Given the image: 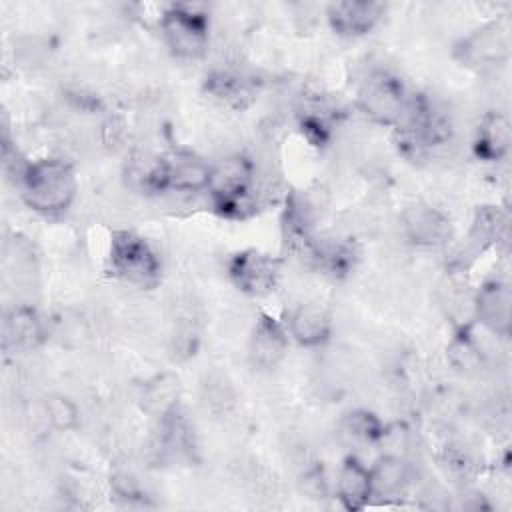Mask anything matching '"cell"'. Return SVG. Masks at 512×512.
<instances>
[{
    "mask_svg": "<svg viewBox=\"0 0 512 512\" xmlns=\"http://www.w3.org/2000/svg\"><path fill=\"white\" fill-rule=\"evenodd\" d=\"M474 318L480 326L500 338H508L512 330V292L502 280H486L472 298Z\"/></svg>",
    "mask_w": 512,
    "mask_h": 512,
    "instance_id": "obj_10",
    "label": "cell"
},
{
    "mask_svg": "<svg viewBox=\"0 0 512 512\" xmlns=\"http://www.w3.org/2000/svg\"><path fill=\"white\" fill-rule=\"evenodd\" d=\"M282 274V260L260 250L244 248L234 252L226 262V276L230 284L252 298L270 294Z\"/></svg>",
    "mask_w": 512,
    "mask_h": 512,
    "instance_id": "obj_7",
    "label": "cell"
},
{
    "mask_svg": "<svg viewBox=\"0 0 512 512\" xmlns=\"http://www.w3.org/2000/svg\"><path fill=\"white\" fill-rule=\"evenodd\" d=\"M482 350L476 346L472 334L466 328H460L448 344V358L458 370H470L482 362Z\"/></svg>",
    "mask_w": 512,
    "mask_h": 512,
    "instance_id": "obj_22",
    "label": "cell"
},
{
    "mask_svg": "<svg viewBox=\"0 0 512 512\" xmlns=\"http://www.w3.org/2000/svg\"><path fill=\"white\" fill-rule=\"evenodd\" d=\"M16 184L26 208L44 218H58L68 212L78 192L72 162L58 156L26 162Z\"/></svg>",
    "mask_w": 512,
    "mask_h": 512,
    "instance_id": "obj_1",
    "label": "cell"
},
{
    "mask_svg": "<svg viewBox=\"0 0 512 512\" xmlns=\"http://www.w3.org/2000/svg\"><path fill=\"white\" fill-rule=\"evenodd\" d=\"M206 90L210 96L234 106H242L250 98L248 82L238 74L224 70H216L206 78Z\"/></svg>",
    "mask_w": 512,
    "mask_h": 512,
    "instance_id": "obj_21",
    "label": "cell"
},
{
    "mask_svg": "<svg viewBox=\"0 0 512 512\" xmlns=\"http://www.w3.org/2000/svg\"><path fill=\"white\" fill-rule=\"evenodd\" d=\"M512 144V126L504 112H486L476 128L472 150L482 162H498L506 158Z\"/></svg>",
    "mask_w": 512,
    "mask_h": 512,
    "instance_id": "obj_15",
    "label": "cell"
},
{
    "mask_svg": "<svg viewBox=\"0 0 512 512\" xmlns=\"http://www.w3.org/2000/svg\"><path fill=\"white\" fill-rule=\"evenodd\" d=\"M288 336L302 348H318L324 346L334 330L332 316L320 304L304 302L296 304L284 322Z\"/></svg>",
    "mask_w": 512,
    "mask_h": 512,
    "instance_id": "obj_13",
    "label": "cell"
},
{
    "mask_svg": "<svg viewBox=\"0 0 512 512\" xmlns=\"http://www.w3.org/2000/svg\"><path fill=\"white\" fill-rule=\"evenodd\" d=\"M384 10V4L372 0H338L328 4L326 20L334 34L344 38H360L378 26Z\"/></svg>",
    "mask_w": 512,
    "mask_h": 512,
    "instance_id": "obj_12",
    "label": "cell"
},
{
    "mask_svg": "<svg viewBox=\"0 0 512 512\" xmlns=\"http://www.w3.org/2000/svg\"><path fill=\"white\" fill-rule=\"evenodd\" d=\"M512 52V28L506 18L490 20L462 36L452 56L470 70H490L504 64Z\"/></svg>",
    "mask_w": 512,
    "mask_h": 512,
    "instance_id": "obj_6",
    "label": "cell"
},
{
    "mask_svg": "<svg viewBox=\"0 0 512 512\" xmlns=\"http://www.w3.org/2000/svg\"><path fill=\"white\" fill-rule=\"evenodd\" d=\"M374 496L382 494L388 498L400 496L410 484V464L396 452H384L370 466Z\"/></svg>",
    "mask_w": 512,
    "mask_h": 512,
    "instance_id": "obj_17",
    "label": "cell"
},
{
    "mask_svg": "<svg viewBox=\"0 0 512 512\" xmlns=\"http://www.w3.org/2000/svg\"><path fill=\"white\" fill-rule=\"evenodd\" d=\"M212 208L226 218H244L256 204V164L246 154H230L212 164L206 190Z\"/></svg>",
    "mask_w": 512,
    "mask_h": 512,
    "instance_id": "obj_2",
    "label": "cell"
},
{
    "mask_svg": "<svg viewBox=\"0 0 512 512\" xmlns=\"http://www.w3.org/2000/svg\"><path fill=\"white\" fill-rule=\"evenodd\" d=\"M160 36L172 56L198 60L210 44V14L204 4H168L158 18Z\"/></svg>",
    "mask_w": 512,
    "mask_h": 512,
    "instance_id": "obj_3",
    "label": "cell"
},
{
    "mask_svg": "<svg viewBox=\"0 0 512 512\" xmlns=\"http://www.w3.org/2000/svg\"><path fill=\"white\" fill-rule=\"evenodd\" d=\"M344 432L362 444H380L382 436L386 432V424L370 410L356 408L350 410L342 420Z\"/></svg>",
    "mask_w": 512,
    "mask_h": 512,
    "instance_id": "obj_19",
    "label": "cell"
},
{
    "mask_svg": "<svg viewBox=\"0 0 512 512\" xmlns=\"http://www.w3.org/2000/svg\"><path fill=\"white\" fill-rule=\"evenodd\" d=\"M506 214L498 206H480L474 214L470 240L478 246L494 244L506 232Z\"/></svg>",
    "mask_w": 512,
    "mask_h": 512,
    "instance_id": "obj_20",
    "label": "cell"
},
{
    "mask_svg": "<svg viewBox=\"0 0 512 512\" xmlns=\"http://www.w3.org/2000/svg\"><path fill=\"white\" fill-rule=\"evenodd\" d=\"M108 270L130 286L150 290L162 278V260L144 236L134 230H114L108 246Z\"/></svg>",
    "mask_w": 512,
    "mask_h": 512,
    "instance_id": "obj_4",
    "label": "cell"
},
{
    "mask_svg": "<svg viewBox=\"0 0 512 512\" xmlns=\"http://www.w3.org/2000/svg\"><path fill=\"white\" fill-rule=\"evenodd\" d=\"M300 486H302V492L308 498H324L326 492H328V482H326L324 470L320 466H314V468L306 470L304 476H302Z\"/></svg>",
    "mask_w": 512,
    "mask_h": 512,
    "instance_id": "obj_23",
    "label": "cell"
},
{
    "mask_svg": "<svg viewBox=\"0 0 512 512\" xmlns=\"http://www.w3.org/2000/svg\"><path fill=\"white\" fill-rule=\"evenodd\" d=\"M112 488H114V492H116L118 498H124V500H128V502L142 498V492H140V488H138V482H136L130 474H126V472H120V474H116V476L112 478Z\"/></svg>",
    "mask_w": 512,
    "mask_h": 512,
    "instance_id": "obj_24",
    "label": "cell"
},
{
    "mask_svg": "<svg viewBox=\"0 0 512 512\" xmlns=\"http://www.w3.org/2000/svg\"><path fill=\"white\" fill-rule=\"evenodd\" d=\"M42 408L46 412V420L50 430L56 432H72L80 424V408L78 404L62 392H52L42 398Z\"/></svg>",
    "mask_w": 512,
    "mask_h": 512,
    "instance_id": "obj_18",
    "label": "cell"
},
{
    "mask_svg": "<svg viewBox=\"0 0 512 512\" xmlns=\"http://www.w3.org/2000/svg\"><path fill=\"white\" fill-rule=\"evenodd\" d=\"M212 178V164L192 152H172L162 156L160 192L198 194L206 192Z\"/></svg>",
    "mask_w": 512,
    "mask_h": 512,
    "instance_id": "obj_9",
    "label": "cell"
},
{
    "mask_svg": "<svg viewBox=\"0 0 512 512\" xmlns=\"http://www.w3.org/2000/svg\"><path fill=\"white\" fill-rule=\"evenodd\" d=\"M410 94L404 82L386 68L370 70L356 90V106L366 120L396 128L406 114Z\"/></svg>",
    "mask_w": 512,
    "mask_h": 512,
    "instance_id": "obj_5",
    "label": "cell"
},
{
    "mask_svg": "<svg viewBox=\"0 0 512 512\" xmlns=\"http://www.w3.org/2000/svg\"><path fill=\"white\" fill-rule=\"evenodd\" d=\"M4 334H6V342L24 350L40 346L46 336L40 314L36 312V308L28 304H18L6 312Z\"/></svg>",
    "mask_w": 512,
    "mask_h": 512,
    "instance_id": "obj_16",
    "label": "cell"
},
{
    "mask_svg": "<svg viewBox=\"0 0 512 512\" xmlns=\"http://www.w3.org/2000/svg\"><path fill=\"white\" fill-rule=\"evenodd\" d=\"M374 496L372 472L358 456L348 454L336 474V498L344 510H362Z\"/></svg>",
    "mask_w": 512,
    "mask_h": 512,
    "instance_id": "obj_14",
    "label": "cell"
},
{
    "mask_svg": "<svg viewBox=\"0 0 512 512\" xmlns=\"http://www.w3.org/2000/svg\"><path fill=\"white\" fill-rule=\"evenodd\" d=\"M290 336L284 322L276 320L272 314L262 312L248 338V358L250 364L258 370L276 368L288 352Z\"/></svg>",
    "mask_w": 512,
    "mask_h": 512,
    "instance_id": "obj_11",
    "label": "cell"
},
{
    "mask_svg": "<svg viewBox=\"0 0 512 512\" xmlns=\"http://www.w3.org/2000/svg\"><path fill=\"white\" fill-rule=\"evenodd\" d=\"M404 238L418 248H438L452 234L450 218L428 202H412L400 216Z\"/></svg>",
    "mask_w": 512,
    "mask_h": 512,
    "instance_id": "obj_8",
    "label": "cell"
}]
</instances>
